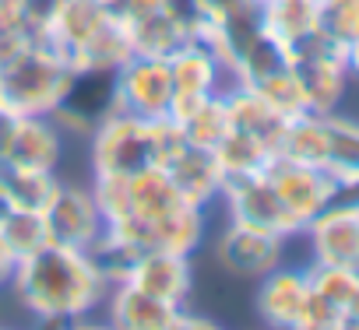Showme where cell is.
Returning a JSON list of instances; mask_svg holds the SVG:
<instances>
[{
	"instance_id": "6da1fadb",
	"label": "cell",
	"mask_w": 359,
	"mask_h": 330,
	"mask_svg": "<svg viewBox=\"0 0 359 330\" xmlns=\"http://www.w3.org/2000/svg\"><path fill=\"white\" fill-rule=\"evenodd\" d=\"M8 285L32 320L60 327L88 320L109 295V281L95 267L92 253L60 243H46L22 257Z\"/></svg>"
},
{
	"instance_id": "7a4b0ae2",
	"label": "cell",
	"mask_w": 359,
	"mask_h": 330,
	"mask_svg": "<svg viewBox=\"0 0 359 330\" xmlns=\"http://www.w3.org/2000/svg\"><path fill=\"white\" fill-rule=\"evenodd\" d=\"M74 67L50 43V36H36L25 25H0V95L4 106L18 116H50L67 88Z\"/></svg>"
},
{
	"instance_id": "3957f363",
	"label": "cell",
	"mask_w": 359,
	"mask_h": 330,
	"mask_svg": "<svg viewBox=\"0 0 359 330\" xmlns=\"http://www.w3.org/2000/svg\"><path fill=\"white\" fill-rule=\"evenodd\" d=\"M180 144H184V134L169 116L141 120L116 109L88 134V165L92 173L134 176L144 169H162L180 151Z\"/></svg>"
},
{
	"instance_id": "277c9868",
	"label": "cell",
	"mask_w": 359,
	"mask_h": 330,
	"mask_svg": "<svg viewBox=\"0 0 359 330\" xmlns=\"http://www.w3.org/2000/svg\"><path fill=\"white\" fill-rule=\"evenodd\" d=\"M285 57H289V71L299 88L303 109L306 113H334L345 95V81H348L345 50H338L313 29L310 36L285 46Z\"/></svg>"
},
{
	"instance_id": "5b68a950",
	"label": "cell",
	"mask_w": 359,
	"mask_h": 330,
	"mask_svg": "<svg viewBox=\"0 0 359 330\" xmlns=\"http://www.w3.org/2000/svg\"><path fill=\"white\" fill-rule=\"evenodd\" d=\"M109 232H116L120 239H127L130 246L144 250H169V253H187L194 257V250L201 246L205 232H208V211L198 204H180L158 218H137L127 215L120 222L106 225Z\"/></svg>"
},
{
	"instance_id": "8992f818",
	"label": "cell",
	"mask_w": 359,
	"mask_h": 330,
	"mask_svg": "<svg viewBox=\"0 0 359 330\" xmlns=\"http://www.w3.org/2000/svg\"><path fill=\"white\" fill-rule=\"evenodd\" d=\"M219 201L226 204V218L229 222H243V225L275 232L282 239L303 236V225L289 215V208L282 204V197L275 194V187L268 183L264 173L229 176L222 183V197Z\"/></svg>"
},
{
	"instance_id": "52a82bcc",
	"label": "cell",
	"mask_w": 359,
	"mask_h": 330,
	"mask_svg": "<svg viewBox=\"0 0 359 330\" xmlns=\"http://www.w3.org/2000/svg\"><path fill=\"white\" fill-rule=\"evenodd\" d=\"M106 323L116 330H191V327H215L208 316H194L187 306H169L130 281L109 285V295L102 302Z\"/></svg>"
},
{
	"instance_id": "ba28073f",
	"label": "cell",
	"mask_w": 359,
	"mask_h": 330,
	"mask_svg": "<svg viewBox=\"0 0 359 330\" xmlns=\"http://www.w3.org/2000/svg\"><path fill=\"white\" fill-rule=\"evenodd\" d=\"M261 173L268 176V183L275 187V194L282 197V204L289 208V215L303 229L313 215H320L327 204H334L341 197L338 183L320 169V165H306V162H296V158H285V155H271Z\"/></svg>"
},
{
	"instance_id": "9c48e42d",
	"label": "cell",
	"mask_w": 359,
	"mask_h": 330,
	"mask_svg": "<svg viewBox=\"0 0 359 330\" xmlns=\"http://www.w3.org/2000/svg\"><path fill=\"white\" fill-rule=\"evenodd\" d=\"M116 109L141 120H165L172 109V74L165 57H130L116 74Z\"/></svg>"
},
{
	"instance_id": "30bf717a",
	"label": "cell",
	"mask_w": 359,
	"mask_h": 330,
	"mask_svg": "<svg viewBox=\"0 0 359 330\" xmlns=\"http://www.w3.org/2000/svg\"><path fill=\"white\" fill-rule=\"evenodd\" d=\"M313 264L359 271V197H338L303 229Z\"/></svg>"
},
{
	"instance_id": "8fae6325",
	"label": "cell",
	"mask_w": 359,
	"mask_h": 330,
	"mask_svg": "<svg viewBox=\"0 0 359 330\" xmlns=\"http://www.w3.org/2000/svg\"><path fill=\"white\" fill-rule=\"evenodd\" d=\"M285 243L275 232L243 225V222H229L215 239V257L219 264L233 274V278H247V281H261L268 271H275L285 257Z\"/></svg>"
},
{
	"instance_id": "7c38bea8",
	"label": "cell",
	"mask_w": 359,
	"mask_h": 330,
	"mask_svg": "<svg viewBox=\"0 0 359 330\" xmlns=\"http://www.w3.org/2000/svg\"><path fill=\"white\" fill-rule=\"evenodd\" d=\"M43 218H46L50 243L74 246V250H92L106 229V218L95 208L92 190L78 187V183H64V180H60V190L53 194V201L46 204Z\"/></svg>"
},
{
	"instance_id": "4fadbf2b",
	"label": "cell",
	"mask_w": 359,
	"mask_h": 330,
	"mask_svg": "<svg viewBox=\"0 0 359 330\" xmlns=\"http://www.w3.org/2000/svg\"><path fill=\"white\" fill-rule=\"evenodd\" d=\"M109 113H116V85L109 71H74L64 102L50 113L60 134H92Z\"/></svg>"
},
{
	"instance_id": "5bb4252c",
	"label": "cell",
	"mask_w": 359,
	"mask_h": 330,
	"mask_svg": "<svg viewBox=\"0 0 359 330\" xmlns=\"http://www.w3.org/2000/svg\"><path fill=\"white\" fill-rule=\"evenodd\" d=\"M127 281L169 306H187L191 292H194V267L187 253H169V250H144Z\"/></svg>"
},
{
	"instance_id": "9a60e30c",
	"label": "cell",
	"mask_w": 359,
	"mask_h": 330,
	"mask_svg": "<svg viewBox=\"0 0 359 330\" xmlns=\"http://www.w3.org/2000/svg\"><path fill=\"white\" fill-rule=\"evenodd\" d=\"M162 173L172 180V187L184 194L191 204L198 208H215L219 197H222V183H226V173L215 158V151L208 148H198V144H180V151L162 165Z\"/></svg>"
},
{
	"instance_id": "2e32d148",
	"label": "cell",
	"mask_w": 359,
	"mask_h": 330,
	"mask_svg": "<svg viewBox=\"0 0 359 330\" xmlns=\"http://www.w3.org/2000/svg\"><path fill=\"white\" fill-rule=\"evenodd\" d=\"M310 299V274L292 267H275L257 285V316L268 327L282 330H303V313Z\"/></svg>"
},
{
	"instance_id": "e0dca14e",
	"label": "cell",
	"mask_w": 359,
	"mask_h": 330,
	"mask_svg": "<svg viewBox=\"0 0 359 330\" xmlns=\"http://www.w3.org/2000/svg\"><path fill=\"white\" fill-rule=\"evenodd\" d=\"M222 95H226V109H229V130H240V134L254 137L261 148H268L271 155H278L289 116L247 85H226Z\"/></svg>"
},
{
	"instance_id": "ac0fdd59",
	"label": "cell",
	"mask_w": 359,
	"mask_h": 330,
	"mask_svg": "<svg viewBox=\"0 0 359 330\" xmlns=\"http://www.w3.org/2000/svg\"><path fill=\"white\" fill-rule=\"evenodd\" d=\"M169 74H172V102L205 99V95H215L229 85L222 64L215 60V53L201 39L184 43L169 57Z\"/></svg>"
},
{
	"instance_id": "d6986e66",
	"label": "cell",
	"mask_w": 359,
	"mask_h": 330,
	"mask_svg": "<svg viewBox=\"0 0 359 330\" xmlns=\"http://www.w3.org/2000/svg\"><path fill=\"white\" fill-rule=\"evenodd\" d=\"M64 155V134L50 116H18L11 144H8V162L18 169H43L57 173Z\"/></svg>"
},
{
	"instance_id": "ffe728a7",
	"label": "cell",
	"mask_w": 359,
	"mask_h": 330,
	"mask_svg": "<svg viewBox=\"0 0 359 330\" xmlns=\"http://www.w3.org/2000/svg\"><path fill=\"white\" fill-rule=\"evenodd\" d=\"M327 151H324V173L338 183L341 197H359V123L324 113Z\"/></svg>"
},
{
	"instance_id": "44dd1931",
	"label": "cell",
	"mask_w": 359,
	"mask_h": 330,
	"mask_svg": "<svg viewBox=\"0 0 359 330\" xmlns=\"http://www.w3.org/2000/svg\"><path fill=\"white\" fill-rule=\"evenodd\" d=\"M169 120L180 127L187 144L198 148H215L226 134H229V109H226V95H205V99H184V102H172Z\"/></svg>"
},
{
	"instance_id": "7402d4cb",
	"label": "cell",
	"mask_w": 359,
	"mask_h": 330,
	"mask_svg": "<svg viewBox=\"0 0 359 330\" xmlns=\"http://www.w3.org/2000/svg\"><path fill=\"white\" fill-rule=\"evenodd\" d=\"M306 274H310V288L334 313L338 330H348V327L359 330V271L313 264V267H306Z\"/></svg>"
},
{
	"instance_id": "603a6c76",
	"label": "cell",
	"mask_w": 359,
	"mask_h": 330,
	"mask_svg": "<svg viewBox=\"0 0 359 330\" xmlns=\"http://www.w3.org/2000/svg\"><path fill=\"white\" fill-rule=\"evenodd\" d=\"M180 204H191V201L172 187V180L162 169H144V173L130 176V215L158 218V215H165V211H172Z\"/></svg>"
},
{
	"instance_id": "cb8c5ba5",
	"label": "cell",
	"mask_w": 359,
	"mask_h": 330,
	"mask_svg": "<svg viewBox=\"0 0 359 330\" xmlns=\"http://www.w3.org/2000/svg\"><path fill=\"white\" fill-rule=\"evenodd\" d=\"M127 36H130L134 57H165V60H169L180 46H184V43H191V36L180 29L162 8L151 11L148 18H141L137 25H130Z\"/></svg>"
},
{
	"instance_id": "d4e9b609",
	"label": "cell",
	"mask_w": 359,
	"mask_h": 330,
	"mask_svg": "<svg viewBox=\"0 0 359 330\" xmlns=\"http://www.w3.org/2000/svg\"><path fill=\"white\" fill-rule=\"evenodd\" d=\"M313 4L317 0H261L268 32L282 46H292L296 39L310 36L313 32Z\"/></svg>"
},
{
	"instance_id": "484cf974",
	"label": "cell",
	"mask_w": 359,
	"mask_h": 330,
	"mask_svg": "<svg viewBox=\"0 0 359 330\" xmlns=\"http://www.w3.org/2000/svg\"><path fill=\"white\" fill-rule=\"evenodd\" d=\"M0 239L8 243V250H11L15 260L36 253L39 246L50 243V232H46V218H43V211H22V208L4 211V215H0Z\"/></svg>"
},
{
	"instance_id": "4316f807",
	"label": "cell",
	"mask_w": 359,
	"mask_h": 330,
	"mask_svg": "<svg viewBox=\"0 0 359 330\" xmlns=\"http://www.w3.org/2000/svg\"><path fill=\"white\" fill-rule=\"evenodd\" d=\"M212 151H215V158H219V165H222L226 180H229V176L261 173L264 165H268V158H271L268 148H261L254 137H247V134H240V130H229Z\"/></svg>"
},
{
	"instance_id": "83f0119b",
	"label": "cell",
	"mask_w": 359,
	"mask_h": 330,
	"mask_svg": "<svg viewBox=\"0 0 359 330\" xmlns=\"http://www.w3.org/2000/svg\"><path fill=\"white\" fill-rule=\"evenodd\" d=\"M313 29L345 50L359 36V0H317L313 4Z\"/></svg>"
},
{
	"instance_id": "f1b7e54d",
	"label": "cell",
	"mask_w": 359,
	"mask_h": 330,
	"mask_svg": "<svg viewBox=\"0 0 359 330\" xmlns=\"http://www.w3.org/2000/svg\"><path fill=\"white\" fill-rule=\"evenodd\" d=\"M158 8L184 29L191 39H198L212 22H208V15H205V8L198 4V0H158Z\"/></svg>"
},
{
	"instance_id": "f546056e",
	"label": "cell",
	"mask_w": 359,
	"mask_h": 330,
	"mask_svg": "<svg viewBox=\"0 0 359 330\" xmlns=\"http://www.w3.org/2000/svg\"><path fill=\"white\" fill-rule=\"evenodd\" d=\"M67 0H22L18 8V25H25L36 36H46L50 25L57 22V15L64 11Z\"/></svg>"
},
{
	"instance_id": "4dcf8cb0",
	"label": "cell",
	"mask_w": 359,
	"mask_h": 330,
	"mask_svg": "<svg viewBox=\"0 0 359 330\" xmlns=\"http://www.w3.org/2000/svg\"><path fill=\"white\" fill-rule=\"evenodd\" d=\"M106 8L123 29H130L141 18H148L151 11H158V0H106Z\"/></svg>"
},
{
	"instance_id": "1f68e13d",
	"label": "cell",
	"mask_w": 359,
	"mask_h": 330,
	"mask_svg": "<svg viewBox=\"0 0 359 330\" xmlns=\"http://www.w3.org/2000/svg\"><path fill=\"white\" fill-rule=\"evenodd\" d=\"M15 123H18V113H15V109H8L4 102H0V158L8 155V144H11Z\"/></svg>"
},
{
	"instance_id": "d6a6232c",
	"label": "cell",
	"mask_w": 359,
	"mask_h": 330,
	"mask_svg": "<svg viewBox=\"0 0 359 330\" xmlns=\"http://www.w3.org/2000/svg\"><path fill=\"white\" fill-rule=\"evenodd\" d=\"M198 4L205 8V15H208V22H222L229 11H236L240 4H247V0H198Z\"/></svg>"
},
{
	"instance_id": "836d02e7",
	"label": "cell",
	"mask_w": 359,
	"mask_h": 330,
	"mask_svg": "<svg viewBox=\"0 0 359 330\" xmlns=\"http://www.w3.org/2000/svg\"><path fill=\"white\" fill-rule=\"evenodd\" d=\"M15 257H11V250H8V243L0 239V288H4L8 281H11V274H15Z\"/></svg>"
},
{
	"instance_id": "e575fe53",
	"label": "cell",
	"mask_w": 359,
	"mask_h": 330,
	"mask_svg": "<svg viewBox=\"0 0 359 330\" xmlns=\"http://www.w3.org/2000/svg\"><path fill=\"white\" fill-rule=\"evenodd\" d=\"M345 64H348V74H359V36L345 46Z\"/></svg>"
},
{
	"instance_id": "d590c367",
	"label": "cell",
	"mask_w": 359,
	"mask_h": 330,
	"mask_svg": "<svg viewBox=\"0 0 359 330\" xmlns=\"http://www.w3.org/2000/svg\"><path fill=\"white\" fill-rule=\"evenodd\" d=\"M0 25H4V15H0Z\"/></svg>"
},
{
	"instance_id": "8d00e7d4",
	"label": "cell",
	"mask_w": 359,
	"mask_h": 330,
	"mask_svg": "<svg viewBox=\"0 0 359 330\" xmlns=\"http://www.w3.org/2000/svg\"><path fill=\"white\" fill-rule=\"evenodd\" d=\"M0 102H4V95H0Z\"/></svg>"
}]
</instances>
